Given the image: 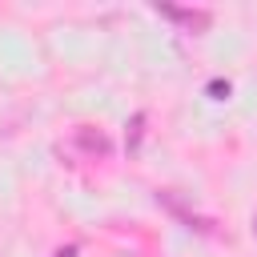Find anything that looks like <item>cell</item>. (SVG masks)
Listing matches in <instances>:
<instances>
[{
    "instance_id": "cell-4",
    "label": "cell",
    "mask_w": 257,
    "mask_h": 257,
    "mask_svg": "<svg viewBox=\"0 0 257 257\" xmlns=\"http://www.w3.org/2000/svg\"><path fill=\"white\" fill-rule=\"evenodd\" d=\"M141 133H145V112H133V120H128V137H124L128 153H137V145H141Z\"/></svg>"
},
{
    "instance_id": "cell-1",
    "label": "cell",
    "mask_w": 257,
    "mask_h": 257,
    "mask_svg": "<svg viewBox=\"0 0 257 257\" xmlns=\"http://www.w3.org/2000/svg\"><path fill=\"white\" fill-rule=\"evenodd\" d=\"M157 201H161V205H165V209H169L173 217H181V221H185L189 229H197V233H213V221H205V217H197L193 209H185V205H181V201H177L173 193H157Z\"/></svg>"
},
{
    "instance_id": "cell-6",
    "label": "cell",
    "mask_w": 257,
    "mask_h": 257,
    "mask_svg": "<svg viewBox=\"0 0 257 257\" xmlns=\"http://www.w3.org/2000/svg\"><path fill=\"white\" fill-rule=\"evenodd\" d=\"M253 229H257V221H253Z\"/></svg>"
},
{
    "instance_id": "cell-2",
    "label": "cell",
    "mask_w": 257,
    "mask_h": 257,
    "mask_svg": "<svg viewBox=\"0 0 257 257\" xmlns=\"http://www.w3.org/2000/svg\"><path fill=\"white\" fill-rule=\"evenodd\" d=\"M76 145H80L88 157H104V153H108L104 133H92V128H76Z\"/></svg>"
},
{
    "instance_id": "cell-5",
    "label": "cell",
    "mask_w": 257,
    "mask_h": 257,
    "mask_svg": "<svg viewBox=\"0 0 257 257\" xmlns=\"http://www.w3.org/2000/svg\"><path fill=\"white\" fill-rule=\"evenodd\" d=\"M72 253H76V249H72V245H68V249H60V253H56V257H72Z\"/></svg>"
},
{
    "instance_id": "cell-3",
    "label": "cell",
    "mask_w": 257,
    "mask_h": 257,
    "mask_svg": "<svg viewBox=\"0 0 257 257\" xmlns=\"http://www.w3.org/2000/svg\"><path fill=\"white\" fill-rule=\"evenodd\" d=\"M165 16H173V20H185V24H193V28H205L209 24V12H189V8H161Z\"/></svg>"
}]
</instances>
